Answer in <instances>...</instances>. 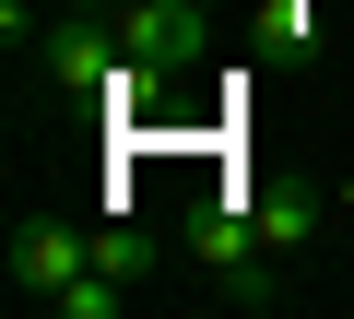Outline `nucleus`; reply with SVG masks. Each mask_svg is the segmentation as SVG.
Here are the masks:
<instances>
[{
	"label": "nucleus",
	"instance_id": "obj_1",
	"mask_svg": "<svg viewBox=\"0 0 354 319\" xmlns=\"http://www.w3.org/2000/svg\"><path fill=\"white\" fill-rule=\"evenodd\" d=\"M95 272V237H71V225H12V295H59V284H83Z\"/></svg>",
	"mask_w": 354,
	"mask_h": 319
},
{
	"label": "nucleus",
	"instance_id": "obj_2",
	"mask_svg": "<svg viewBox=\"0 0 354 319\" xmlns=\"http://www.w3.org/2000/svg\"><path fill=\"white\" fill-rule=\"evenodd\" d=\"M248 213H260V237H272V248H295V237L319 225V201H307V190H272V201H248Z\"/></svg>",
	"mask_w": 354,
	"mask_h": 319
},
{
	"label": "nucleus",
	"instance_id": "obj_3",
	"mask_svg": "<svg viewBox=\"0 0 354 319\" xmlns=\"http://www.w3.org/2000/svg\"><path fill=\"white\" fill-rule=\"evenodd\" d=\"M118 295H130L118 272H83V284H59L48 307H59V319H118Z\"/></svg>",
	"mask_w": 354,
	"mask_h": 319
},
{
	"label": "nucleus",
	"instance_id": "obj_4",
	"mask_svg": "<svg viewBox=\"0 0 354 319\" xmlns=\"http://www.w3.org/2000/svg\"><path fill=\"white\" fill-rule=\"evenodd\" d=\"M95 272H118V284H142V237H130V225H95Z\"/></svg>",
	"mask_w": 354,
	"mask_h": 319
},
{
	"label": "nucleus",
	"instance_id": "obj_5",
	"mask_svg": "<svg viewBox=\"0 0 354 319\" xmlns=\"http://www.w3.org/2000/svg\"><path fill=\"white\" fill-rule=\"evenodd\" d=\"M260 36H272V48H319V12H307V0H272Z\"/></svg>",
	"mask_w": 354,
	"mask_h": 319
}]
</instances>
